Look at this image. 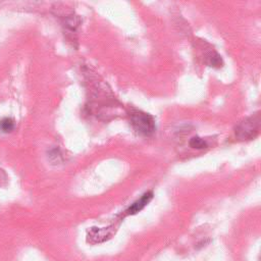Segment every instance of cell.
<instances>
[{"label":"cell","mask_w":261,"mask_h":261,"mask_svg":"<svg viewBox=\"0 0 261 261\" xmlns=\"http://www.w3.org/2000/svg\"><path fill=\"white\" fill-rule=\"evenodd\" d=\"M130 125L138 134L144 136L152 135L156 130L153 116L142 112H136L132 114V115H130Z\"/></svg>","instance_id":"6da1fadb"},{"label":"cell","mask_w":261,"mask_h":261,"mask_svg":"<svg viewBox=\"0 0 261 261\" xmlns=\"http://www.w3.org/2000/svg\"><path fill=\"white\" fill-rule=\"evenodd\" d=\"M259 119L258 117L251 116L243 120L236 128V135L241 139H252L258 133Z\"/></svg>","instance_id":"7a4b0ae2"},{"label":"cell","mask_w":261,"mask_h":261,"mask_svg":"<svg viewBox=\"0 0 261 261\" xmlns=\"http://www.w3.org/2000/svg\"><path fill=\"white\" fill-rule=\"evenodd\" d=\"M153 198V193L152 192H147L145 193L141 198H140L139 200H137L136 202H134L132 205H130L129 207V209L127 210V214L128 215H133V214H136L138 213L139 212H141V210L146 206L148 205V203L151 201Z\"/></svg>","instance_id":"3957f363"},{"label":"cell","mask_w":261,"mask_h":261,"mask_svg":"<svg viewBox=\"0 0 261 261\" xmlns=\"http://www.w3.org/2000/svg\"><path fill=\"white\" fill-rule=\"evenodd\" d=\"M190 146L195 149H203L207 147V143L204 141L202 138L200 137H193L190 140Z\"/></svg>","instance_id":"277c9868"},{"label":"cell","mask_w":261,"mask_h":261,"mask_svg":"<svg viewBox=\"0 0 261 261\" xmlns=\"http://www.w3.org/2000/svg\"><path fill=\"white\" fill-rule=\"evenodd\" d=\"M14 122L11 118H4L0 123V129H1L3 132H11L12 130H14Z\"/></svg>","instance_id":"5b68a950"}]
</instances>
